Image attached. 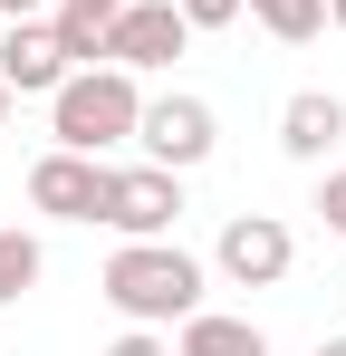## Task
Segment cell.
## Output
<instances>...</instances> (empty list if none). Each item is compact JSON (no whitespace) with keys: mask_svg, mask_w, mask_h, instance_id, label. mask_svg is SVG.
Wrapping results in <instances>:
<instances>
[{"mask_svg":"<svg viewBox=\"0 0 346 356\" xmlns=\"http://www.w3.org/2000/svg\"><path fill=\"white\" fill-rule=\"evenodd\" d=\"M97 289L115 298V318L125 327H183L192 308H202V260L192 250H173V241H125L106 260V280Z\"/></svg>","mask_w":346,"mask_h":356,"instance_id":"6da1fadb","label":"cell"},{"mask_svg":"<svg viewBox=\"0 0 346 356\" xmlns=\"http://www.w3.org/2000/svg\"><path fill=\"white\" fill-rule=\"evenodd\" d=\"M135 125H145V87H135V67H77V77L49 97V135L67 145V154L135 145Z\"/></svg>","mask_w":346,"mask_h":356,"instance_id":"7a4b0ae2","label":"cell"},{"mask_svg":"<svg viewBox=\"0 0 346 356\" xmlns=\"http://www.w3.org/2000/svg\"><path fill=\"white\" fill-rule=\"evenodd\" d=\"M173 222H183V174L173 164H115L106 174V232L173 241Z\"/></svg>","mask_w":346,"mask_h":356,"instance_id":"3957f363","label":"cell"},{"mask_svg":"<svg viewBox=\"0 0 346 356\" xmlns=\"http://www.w3.org/2000/svg\"><path fill=\"white\" fill-rule=\"evenodd\" d=\"M106 154H67L49 145L39 164H29V212H49V222H106Z\"/></svg>","mask_w":346,"mask_h":356,"instance_id":"277c9868","label":"cell"},{"mask_svg":"<svg viewBox=\"0 0 346 356\" xmlns=\"http://www.w3.org/2000/svg\"><path fill=\"white\" fill-rule=\"evenodd\" d=\"M135 145H145V164H173V174H192V164H212V145H222V125L202 97H145V125H135Z\"/></svg>","mask_w":346,"mask_h":356,"instance_id":"5b68a950","label":"cell"},{"mask_svg":"<svg viewBox=\"0 0 346 356\" xmlns=\"http://www.w3.org/2000/svg\"><path fill=\"white\" fill-rule=\"evenodd\" d=\"M183 39H192V19H183V0H125L106 19V67H173L183 58Z\"/></svg>","mask_w":346,"mask_h":356,"instance_id":"8992f818","label":"cell"},{"mask_svg":"<svg viewBox=\"0 0 346 356\" xmlns=\"http://www.w3.org/2000/svg\"><path fill=\"white\" fill-rule=\"evenodd\" d=\"M212 260H222V280H231V289H279V280H288V260H298V241H288L279 212H240V222H222Z\"/></svg>","mask_w":346,"mask_h":356,"instance_id":"52a82bcc","label":"cell"},{"mask_svg":"<svg viewBox=\"0 0 346 356\" xmlns=\"http://www.w3.org/2000/svg\"><path fill=\"white\" fill-rule=\"evenodd\" d=\"M67 77H77V58L58 39V19H10L0 29V87L10 97H58Z\"/></svg>","mask_w":346,"mask_h":356,"instance_id":"ba28073f","label":"cell"},{"mask_svg":"<svg viewBox=\"0 0 346 356\" xmlns=\"http://www.w3.org/2000/svg\"><path fill=\"white\" fill-rule=\"evenodd\" d=\"M279 145L298 154V164H327V154L346 145V97H327V87H298V97L279 106Z\"/></svg>","mask_w":346,"mask_h":356,"instance_id":"9c48e42d","label":"cell"},{"mask_svg":"<svg viewBox=\"0 0 346 356\" xmlns=\"http://www.w3.org/2000/svg\"><path fill=\"white\" fill-rule=\"evenodd\" d=\"M173 356H270V337H260L250 318H222V308H192V318H183V337H173Z\"/></svg>","mask_w":346,"mask_h":356,"instance_id":"30bf717a","label":"cell"},{"mask_svg":"<svg viewBox=\"0 0 346 356\" xmlns=\"http://www.w3.org/2000/svg\"><path fill=\"white\" fill-rule=\"evenodd\" d=\"M250 19H260L279 49H308V39L327 29V0H250Z\"/></svg>","mask_w":346,"mask_h":356,"instance_id":"8fae6325","label":"cell"},{"mask_svg":"<svg viewBox=\"0 0 346 356\" xmlns=\"http://www.w3.org/2000/svg\"><path fill=\"white\" fill-rule=\"evenodd\" d=\"M39 270H49V250L10 222V232H0V308H19V298L39 289Z\"/></svg>","mask_w":346,"mask_h":356,"instance_id":"7c38bea8","label":"cell"},{"mask_svg":"<svg viewBox=\"0 0 346 356\" xmlns=\"http://www.w3.org/2000/svg\"><path fill=\"white\" fill-rule=\"evenodd\" d=\"M240 10H250V0H183V19H192V29H231Z\"/></svg>","mask_w":346,"mask_h":356,"instance_id":"4fadbf2b","label":"cell"},{"mask_svg":"<svg viewBox=\"0 0 346 356\" xmlns=\"http://www.w3.org/2000/svg\"><path fill=\"white\" fill-rule=\"evenodd\" d=\"M106 356H173V337H164V327H125Z\"/></svg>","mask_w":346,"mask_h":356,"instance_id":"5bb4252c","label":"cell"},{"mask_svg":"<svg viewBox=\"0 0 346 356\" xmlns=\"http://www.w3.org/2000/svg\"><path fill=\"white\" fill-rule=\"evenodd\" d=\"M318 212H327V232L346 241V174H327V183H318Z\"/></svg>","mask_w":346,"mask_h":356,"instance_id":"9a60e30c","label":"cell"},{"mask_svg":"<svg viewBox=\"0 0 346 356\" xmlns=\"http://www.w3.org/2000/svg\"><path fill=\"white\" fill-rule=\"evenodd\" d=\"M0 19H39V0H0Z\"/></svg>","mask_w":346,"mask_h":356,"instance_id":"2e32d148","label":"cell"},{"mask_svg":"<svg viewBox=\"0 0 346 356\" xmlns=\"http://www.w3.org/2000/svg\"><path fill=\"white\" fill-rule=\"evenodd\" d=\"M318 356H346V337H318Z\"/></svg>","mask_w":346,"mask_h":356,"instance_id":"e0dca14e","label":"cell"},{"mask_svg":"<svg viewBox=\"0 0 346 356\" xmlns=\"http://www.w3.org/2000/svg\"><path fill=\"white\" fill-rule=\"evenodd\" d=\"M327 19H337V29H346V0H327Z\"/></svg>","mask_w":346,"mask_h":356,"instance_id":"ac0fdd59","label":"cell"},{"mask_svg":"<svg viewBox=\"0 0 346 356\" xmlns=\"http://www.w3.org/2000/svg\"><path fill=\"white\" fill-rule=\"evenodd\" d=\"M0 125H10V87H0Z\"/></svg>","mask_w":346,"mask_h":356,"instance_id":"d6986e66","label":"cell"}]
</instances>
